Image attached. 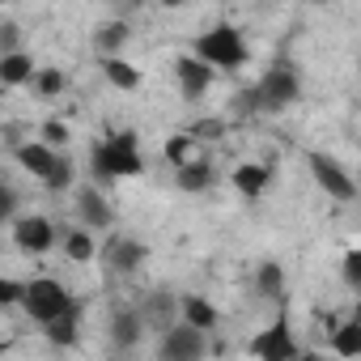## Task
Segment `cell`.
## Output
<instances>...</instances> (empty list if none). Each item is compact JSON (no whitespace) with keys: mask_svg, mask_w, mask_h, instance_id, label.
<instances>
[{"mask_svg":"<svg viewBox=\"0 0 361 361\" xmlns=\"http://www.w3.org/2000/svg\"><path fill=\"white\" fill-rule=\"evenodd\" d=\"M255 94H259V111H285V106L298 102V94H302V77H298L293 64L276 60V64L255 81Z\"/></svg>","mask_w":361,"mask_h":361,"instance_id":"277c9868","label":"cell"},{"mask_svg":"<svg viewBox=\"0 0 361 361\" xmlns=\"http://www.w3.org/2000/svg\"><path fill=\"white\" fill-rule=\"evenodd\" d=\"M174 310H178V302L170 298V293H153L149 302H145V310H140V319H145V327H170L174 323Z\"/></svg>","mask_w":361,"mask_h":361,"instance_id":"44dd1931","label":"cell"},{"mask_svg":"<svg viewBox=\"0 0 361 361\" xmlns=\"http://www.w3.org/2000/svg\"><path fill=\"white\" fill-rule=\"evenodd\" d=\"M64 238V255L73 259V264H90L94 255H98V243H94V230H68V234H60Z\"/></svg>","mask_w":361,"mask_h":361,"instance_id":"ffe728a7","label":"cell"},{"mask_svg":"<svg viewBox=\"0 0 361 361\" xmlns=\"http://www.w3.org/2000/svg\"><path fill=\"white\" fill-rule=\"evenodd\" d=\"M22 47V26L18 22H0V56H9Z\"/></svg>","mask_w":361,"mask_h":361,"instance_id":"83f0119b","label":"cell"},{"mask_svg":"<svg viewBox=\"0 0 361 361\" xmlns=\"http://www.w3.org/2000/svg\"><path fill=\"white\" fill-rule=\"evenodd\" d=\"M166 157H170L174 166H183V161L200 157V140H196L192 132H183V136H170V140H166Z\"/></svg>","mask_w":361,"mask_h":361,"instance_id":"484cf974","label":"cell"},{"mask_svg":"<svg viewBox=\"0 0 361 361\" xmlns=\"http://www.w3.org/2000/svg\"><path fill=\"white\" fill-rule=\"evenodd\" d=\"M90 161H94L98 178H132V174L145 170V157H140V145H136L132 132H115V136L98 140Z\"/></svg>","mask_w":361,"mask_h":361,"instance_id":"7a4b0ae2","label":"cell"},{"mask_svg":"<svg viewBox=\"0 0 361 361\" xmlns=\"http://www.w3.org/2000/svg\"><path fill=\"white\" fill-rule=\"evenodd\" d=\"M221 132H226V128H221L217 119H200V123L192 128V136H196V140H200V136H221Z\"/></svg>","mask_w":361,"mask_h":361,"instance_id":"d6a6232c","label":"cell"},{"mask_svg":"<svg viewBox=\"0 0 361 361\" xmlns=\"http://www.w3.org/2000/svg\"><path fill=\"white\" fill-rule=\"evenodd\" d=\"M22 281H9V276H0V306H18L22 302Z\"/></svg>","mask_w":361,"mask_h":361,"instance_id":"4dcf8cb0","label":"cell"},{"mask_svg":"<svg viewBox=\"0 0 361 361\" xmlns=\"http://www.w3.org/2000/svg\"><path fill=\"white\" fill-rule=\"evenodd\" d=\"M102 77H106L115 90H123V94L140 90V68H132L123 56H102Z\"/></svg>","mask_w":361,"mask_h":361,"instance_id":"d6986e66","label":"cell"},{"mask_svg":"<svg viewBox=\"0 0 361 361\" xmlns=\"http://www.w3.org/2000/svg\"><path fill=\"white\" fill-rule=\"evenodd\" d=\"M251 353H255V357H264V361H293L302 348H298V340H293L289 323H285V319H276L272 327H264V331L251 340Z\"/></svg>","mask_w":361,"mask_h":361,"instance_id":"52a82bcc","label":"cell"},{"mask_svg":"<svg viewBox=\"0 0 361 361\" xmlns=\"http://www.w3.org/2000/svg\"><path fill=\"white\" fill-rule=\"evenodd\" d=\"M178 174H174V183H178V192H209L213 183H217V170L204 161V157H192V161H183V166H174Z\"/></svg>","mask_w":361,"mask_h":361,"instance_id":"7c38bea8","label":"cell"},{"mask_svg":"<svg viewBox=\"0 0 361 361\" xmlns=\"http://www.w3.org/2000/svg\"><path fill=\"white\" fill-rule=\"evenodd\" d=\"M102 255H106L111 272H136V268L149 259V247H145V243H136V238H111Z\"/></svg>","mask_w":361,"mask_h":361,"instance_id":"30bf717a","label":"cell"},{"mask_svg":"<svg viewBox=\"0 0 361 361\" xmlns=\"http://www.w3.org/2000/svg\"><path fill=\"white\" fill-rule=\"evenodd\" d=\"M204 348H209V340H204V327H196V323H170L157 344V353L166 361H196V357H204Z\"/></svg>","mask_w":361,"mask_h":361,"instance_id":"5b68a950","label":"cell"},{"mask_svg":"<svg viewBox=\"0 0 361 361\" xmlns=\"http://www.w3.org/2000/svg\"><path fill=\"white\" fill-rule=\"evenodd\" d=\"M0 5H5V0H0Z\"/></svg>","mask_w":361,"mask_h":361,"instance_id":"8d00e7d4","label":"cell"},{"mask_svg":"<svg viewBox=\"0 0 361 361\" xmlns=\"http://www.w3.org/2000/svg\"><path fill=\"white\" fill-rule=\"evenodd\" d=\"M344 281H348V289H361V251L357 247L344 251Z\"/></svg>","mask_w":361,"mask_h":361,"instance_id":"f546056e","label":"cell"},{"mask_svg":"<svg viewBox=\"0 0 361 361\" xmlns=\"http://www.w3.org/2000/svg\"><path fill=\"white\" fill-rule=\"evenodd\" d=\"M128 22H111V26H102L98 30V39H94V47L102 51V56H115V51H123V43H128Z\"/></svg>","mask_w":361,"mask_h":361,"instance_id":"cb8c5ba5","label":"cell"},{"mask_svg":"<svg viewBox=\"0 0 361 361\" xmlns=\"http://www.w3.org/2000/svg\"><path fill=\"white\" fill-rule=\"evenodd\" d=\"M314 5H327V0H314Z\"/></svg>","mask_w":361,"mask_h":361,"instance_id":"d590c367","label":"cell"},{"mask_svg":"<svg viewBox=\"0 0 361 361\" xmlns=\"http://www.w3.org/2000/svg\"><path fill=\"white\" fill-rule=\"evenodd\" d=\"M13 213H18V192L9 183H0V221H9Z\"/></svg>","mask_w":361,"mask_h":361,"instance_id":"1f68e13d","label":"cell"},{"mask_svg":"<svg viewBox=\"0 0 361 361\" xmlns=\"http://www.w3.org/2000/svg\"><path fill=\"white\" fill-rule=\"evenodd\" d=\"M77 217H81V226H85V230H111V221H115L111 204H106V200H102V192H94V188L77 192Z\"/></svg>","mask_w":361,"mask_h":361,"instance_id":"8fae6325","label":"cell"},{"mask_svg":"<svg viewBox=\"0 0 361 361\" xmlns=\"http://www.w3.org/2000/svg\"><path fill=\"white\" fill-rule=\"evenodd\" d=\"M30 85H35V94H39V98H56V94H64L68 77H64L60 68H35Z\"/></svg>","mask_w":361,"mask_h":361,"instance_id":"d4e9b609","label":"cell"},{"mask_svg":"<svg viewBox=\"0 0 361 361\" xmlns=\"http://www.w3.org/2000/svg\"><path fill=\"white\" fill-rule=\"evenodd\" d=\"M178 314H183V323H196V327H217V306L213 302H204V298H183V302H178Z\"/></svg>","mask_w":361,"mask_h":361,"instance_id":"7402d4cb","label":"cell"},{"mask_svg":"<svg viewBox=\"0 0 361 361\" xmlns=\"http://www.w3.org/2000/svg\"><path fill=\"white\" fill-rule=\"evenodd\" d=\"M192 56H200V60L213 64L217 73H238V68L251 60L243 30H234V26H226V22L213 26V30H204V35L192 43Z\"/></svg>","mask_w":361,"mask_h":361,"instance_id":"6da1fadb","label":"cell"},{"mask_svg":"<svg viewBox=\"0 0 361 361\" xmlns=\"http://www.w3.org/2000/svg\"><path fill=\"white\" fill-rule=\"evenodd\" d=\"M234 192L238 196H247V200H255L264 188H268V178H272V170L264 166V161H243V166H234Z\"/></svg>","mask_w":361,"mask_h":361,"instance_id":"5bb4252c","label":"cell"},{"mask_svg":"<svg viewBox=\"0 0 361 361\" xmlns=\"http://www.w3.org/2000/svg\"><path fill=\"white\" fill-rule=\"evenodd\" d=\"M56 221H47V217H22L18 226H13V243H18V251H26V255H47L51 247H56Z\"/></svg>","mask_w":361,"mask_h":361,"instance_id":"ba28073f","label":"cell"},{"mask_svg":"<svg viewBox=\"0 0 361 361\" xmlns=\"http://www.w3.org/2000/svg\"><path fill=\"white\" fill-rule=\"evenodd\" d=\"M73 302H77V298H73V293L64 289V281H56V276L26 281V289H22V306H26V314H30L35 323H51V319L64 314Z\"/></svg>","mask_w":361,"mask_h":361,"instance_id":"3957f363","label":"cell"},{"mask_svg":"<svg viewBox=\"0 0 361 361\" xmlns=\"http://www.w3.org/2000/svg\"><path fill=\"white\" fill-rule=\"evenodd\" d=\"M331 348H336L340 357H357V353H361V319L336 323V327H331Z\"/></svg>","mask_w":361,"mask_h":361,"instance_id":"603a6c76","label":"cell"},{"mask_svg":"<svg viewBox=\"0 0 361 361\" xmlns=\"http://www.w3.org/2000/svg\"><path fill=\"white\" fill-rule=\"evenodd\" d=\"M43 188H47V192H68V188H73V161H68L64 153H60L56 166L43 174Z\"/></svg>","mask_w":361,"mask_h":361,"instance_id":"4316f807","label":"cell"},{"mask_svg":"<svg viewBox=\"0 0 361 361\" xmlns=\"http://www.w3.org/2000/svg\"><path fill=\"white\" fill-rule=\"evenodd\" d=\"M30 77H35V60L22 47L0 56V85H30Z\"/></svg>","mask_w":361,"mask_h":361,"instance_id":"ac0fdd59","label":"cell"},{"mask_svg":"<svg viewBox=\"0 0 361 361\" xmlns=\"http://www.w3.org/2000/svg\"><path fill=\"white\" fill-rule=\"evenodd\" d=\"M13 157L22 161V170H26V174H35V178H43V174H47V170L56 166V157H60V153H56L51 145H43V140H22Z\"/></svg>","mask_w":361,"mask_h":361,"instance_id":"4fadbf2b","label":"cell"},{"mask_svg":"<svg viewBox=\"0 0 361 361\" xmlns=\"http://www.w3.org/2000/svg\"><path fill=\"white\" fill-rule=\"evenodd\" d=\"M161 5H183V0H161Z\"/></svg>","mask_w":361,"mask_h":361,"instance_id":"836d02e7","label":"cell"},{"mask_svg":"<svg viewBox=\"0 0 361 361\" xmlns=\"http://www.w3.org/2000/svg\"><path fill=\"white\" fill-rule=\"evenodd\" d=\"M140 336H145V319H140L136 310L111 314V344H115V348H136Z\"/></svg>","mask_w":361,"mask_h":361,"instance_id":"2e32d148","label":"cell"},{"mask_svg":"<svg viewBox=\"0 0 361 361\" xmlns=\"http://www.w3.org/2000/svg\"><path fill=\"white\" fill-rule=\"evenodd\" d=\"M77 323H81V302H73L64 314H56L51 323H43V336L56 348H68V344H77Z\"/></svg>","mask_w":361,"mask_h":361,"instance_id":"9a60e30c","label":"cell"},{"mask_svg":"<svg viewBox=\"0 0 361 361\" xmlns=\"http://www.w3.org/2000/svg\"><path fill=\"white\" fill-rule=\"evenodd\" d=\"M306 161H310V174H314V183H319V188H323L331 200H340V204L357 200V183L348 178V170H344L336 157H327V153H310Z\"/></svg>","mask_w":361,"mask_h":361,"instance_id":"8992f818","label":"cell"},{"mask_svg":"<svg viewBox=\"0 0 361 361\" xmlns=\"http://www.w3.org/2000/svg\"><path fill=\"white\" fill-rule=\"evenodd\" d=\"M43 145L64 149V145H68V128H64L60 119H47V123H43Z\"/></svg>","mask_w":361,"mask_h":361,"instance_id":"f1b7e54d","label":"cell"},{"mask_svg":"<svg viewBox=\"0 0 361 361\" xmlns=\"http://www.w3.org/2000/svg\"><path fill=\"white\" fill-rule=\"evenodd\" d=\"M255 293L268 298V302H285V268L276 259H264L255 268Z\"/></svg>","mask_w":361,"mask_h":361,"instance_id":"e0dca14e","label":"cell"},{"mask_svg":"<svg viewBox=\"0 0 361 361\" xmlns=\"http://www.w3.org/2000/svg\"><path fill=\"white\" fill-rule=\"evenodd\" d=\"M174 77H178V90H183V98H204L209 85H213V77H217V68L188 51V56L174 60Z\"/></svg>","mask_w":361,"mask_h":361,"instance_id":"9c48e42d","label":"cell"},{"mask_svg":"<svg viewBox=\"0 0 361 361\" xmlns=\"http://www.w3.org/2000/svg\"><path fill=\"white\" fill-rule=\"evenodd\" d=\"M5 348H9V344H5V340H0V353H5Z\"/></svg>","mask_w":361,"mask_h":361,"instance_id":"e575fe53","label":"cell"}]
</instances>
